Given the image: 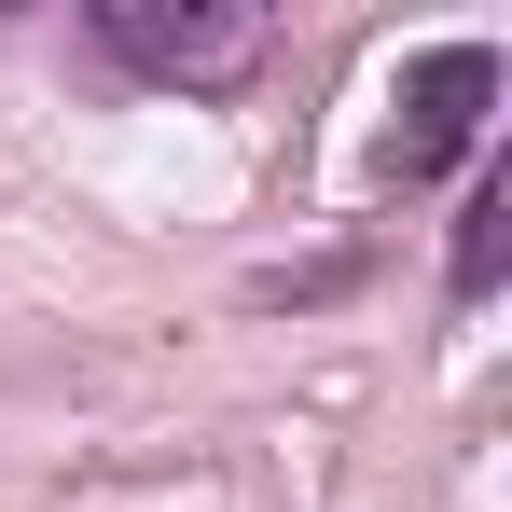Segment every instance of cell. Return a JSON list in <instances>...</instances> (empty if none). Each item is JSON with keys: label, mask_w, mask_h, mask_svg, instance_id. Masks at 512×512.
<instances>
[{"label": "cell", "mask_w": 512, "mask_h": 512, "mask_svg": "<svg viewBox=\"0 0 512 512\" xmlns=\"http://www.w3.org/2000/svg\"><path fill=\"white\" fill-rule=\"evenodd\" d=\"M499 263H512V167L485 153V167H471V208H457V263H443V291H457V305H485V291H499Z\"/></svg>", "instance_id": "obj_3"}, {"label": "cell", "mask_w": 512, "mask_h": 512, "mask_svg": "<svg viewBox=\"0 0 512 512\" xmlns=\"http://www.w3.org/2000/svg\"><path fill=\"white\" fill-rule=\"evenodd\" d=\"M97 56L139 70V84L222 97V84L263 70V14H250V0H97Z\"/></svg>", "instance_id": "obj_1"}, {"label": "cell", "mask_w": 512, "mask_h": 512, "mask_svg": "<svg viewBox=\"0 0 512 512\" xmlns=\"http://www.w3.org/2000/svg\"><path fill=\"white\" fill-rule=\"evenodd\" d=\"M485 111H499V42H429L402 70V125H388V180L416 194L457 153H485Z\"/></svg>", "instance_id": "obj_2"}]
</instances>
